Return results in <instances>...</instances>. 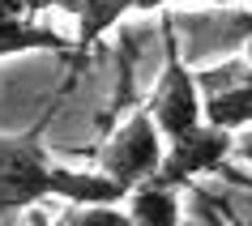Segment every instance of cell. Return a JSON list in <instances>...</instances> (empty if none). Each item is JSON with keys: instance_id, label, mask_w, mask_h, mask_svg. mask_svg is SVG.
Returning a JSON list of instances; mask_svg holds the SVG:
<instances>
[{"instance_id": "obj_6", "label": "cell", "mask_w": 252, "mask_h": 226, "mask_svg": "<svg viewBox=\"0 0 252 226\" xmlns=\"http://www.w3.org/2000/svg\"><path fill=\"white\" fill-rule=\"evenodd\" d=\"M52 197L68 200V205H124L128 188L111 179V175L98 167V171H73L64 162L52 167Z\"/></svg>"}, {"instance_id": "obj_8", "label": "cell", "mask_w": 252, "mask_h": 226, "mask_svg": "<svg viewBox=\"0 0 252 226\" xmlns=\"http://www.w3.org/2000/svg\"><path fill=\"white\" fill-rule=\"evenodd\" d=\"M26 52H73V39L56 34L52 26L34 22V13H9L0 17V60L4 56H26Z\"/></svg>"}, {"instance_id": "obj_2", "label": "cell", "mask_w": 252, "mask_h": 226, "mask_svg": "<svg viewBox=\"0 0 252 226\" xmlns=\"http://www.w3.org/2000/svg\"><path fill=\"white\" fill-rule=\"evenodd\" d=\"M158 34H162V73L154 81V90H150L146 107H150V115L158 120L162 137L171 141V137L188 133V128H197L205 120V94H201L197 68L180 56V43H175L167 22L158 26Z\"/></svg>"}, {"instance_id": "obj_3", "label": "cell", "mask_w": 252, "mask_h": 226, "mask_svg": "<svg viewBox=\"0 0 252 226\" xmlns=\"http://www.w3.org/2000/svg\"><path fill=\"white\" fill-rule=\"evenodd\" d=\"M52 154L43 149L39 128L0 137V218L26 213L52 197Z\"/></svg>"}, {"instance_id": "obj_12", "label": "cell", "mask_w": 252, "mask_h": 226, "mask_svg": "<svg viewBox=\"0 0 252 226\" xmlns=\"http://www.w3.org/2000/svg\"><path fill=\"white\" fill-rule=\"evenodd\" d=\"M235 154H239V158H244V162L252 167V133H244V137L235 141Z\"/></svg>"}, {"instance_id": "obj_15", "label": "cell", "mask_w": 252, "mask_h": 226, "mask_svg": "<svg viewBox=\"0 0 252 226\" xmlns=\"http://www.w3.org/2000/svg\"><path fill=\"white\" fill-rule=\"evenodd\" d=\"M214 4H235V0H214Z\"/></svg>"}, {"instance_id": "obj_16", "label": "cell", "mask_w": 252, "mask_h": 226, "mask_svg": "<svg viewBox=\"0 0 252 226\" xmlns=\"http://www.w3.org/2000/svg\"><path fill=\"white\" fill-rule=\"evenodd\" d=\"M248 133H252V128H248Z\"/></svg>"}, {"instance_id": "obj_9", "label": "cell", "mask_w": 252, "mask_h": 226, "mask_svg": "<svg viewBox=\"0 0 252 226\" xmlns=\"http://www.w3.org/2000/svg\"><path fill=\"white\" fill-rule=\"evenodd\" d=\"M205 120L222 124V128H231V133H248L252 128V77L231 81V85H222V90L205 94Z\"/></svg>"}, {"instance_id": "obj_1", "label": "cell", "mask_w": 252, "mask_h": 226, "mask_svg": "<svg viewBox=\"0 0 252 226\" xmlns=\"http://www.w3.org/2000/svg\"><path fill=\"white\" fill-rule=\"evenodd\" d=\"M162 22L171 26L180 56L192 68L214 64L222 56H239L244 43L252 39V9H244V4H210V9L180 4V9H167Z\"/></svg>"}, {"instance_id": "obj_4", "label": "cell", "mask_w": 252, "mask_h": 226, "mask_svg": "<svg viewBox=\"0 0 252 226\" xmlns=\"http://www.w3.org/2000/svg\"><path fill=\"white\" fill-rule=\"evenodd\" d=\"M162 158H167V137H162L158 120L150 115V107H137L98 149V167L124 188H137L141 179L158 175Z\"/></svg>"}, {"instance_id": "obj_7", "label": "cell", "mask_w": 252, "mask_h": 226, "mask_svg": "<svg viewBox=\"0 0 252 226\" xmlns=\"http://www.w3.org/2000/svg\"><path fill=\"white\" fill-rule=\"evenodd\" d=\"M124 209L133 213V222H141V226H175L184 218L180 188L167 184L162 175H150V179H141L137 188H128Z\"/></svg>"}, {"instance_id": "obj_5", "label": "cell", "mask_w": 252, "mask_h": 226, "mask_svg": "<svg viewBox=\"0 0 252 226\" xmlns=\"http://www.w3.org/2000/svg\"><path fill=\"white\" fill-rule=\"evenodd\" d=\"M235 141L239 137L222 124H210L201 120L197 128L171 137L167 141V158H162V179L175 188H192L201 175H222L226 171V158L235 154Z\"/></svg>"}, {"instance_id": "obj_10", "label": "cell", "mask_w": 252, "mask_h": 226, "mask_svg": "<svg viewBox=\"0 0 252 226\" xmlns=\"http://www.w3.org/2000/svg\"><path fill=\"white\" fill-rule=\"evenodd\" d=\"M128 13H137V0H86L81 13H77V39H73V52L86 56L94 43L120 22V17H128Z\"/></svg>"}, {"instance_id": "obj_11", "label": "cell", "mask_w": 252, "mask_h": 226, "mask_svg": "<svg viewBox=\"0 0 252 226\" xmlns=\"http://www.w3.org/2000/svg\"><path fill=\"white\" fill-rule=\"evenodd\" d=\"M180 4H192V0H137V13H167Z\"/></svg>"}, {"instance_id": "obj_14", "label": "cell", "mask_w": 252, "mask_h": 226, "mask_svg": "<svg viewBox=\"0 0 252 226\" xmlns=\"http://www.w3.org/2000/svg\"><path fill=\"white\" fill-rule=\"evenodd\" d=\"M244 56H248V60H252V39H248V43H244Z\"/></svg>"}, {"instance_id": "obj_13", "label": "cell", "mask_w": 252, "mask_h": 226, "mask_svg": "<svg viewBox=\"0 0 252 226\" xmlns=\"http://www.w3.org/2000/svg\"><path fill=\"white\" fill-rule=\"evenodd\" d=\"M81 4H86V0H52V9H60V13H68V17H77Z\"/></svg>"}]
</instances>
